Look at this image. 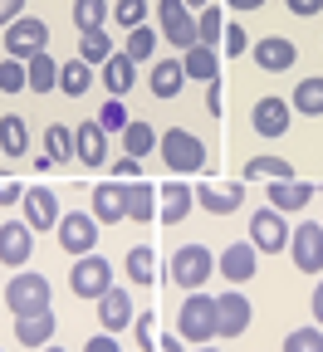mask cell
<instances>
[{
  "label": "cell",
  "mask_w": 323,
  "mask_h": 352,
  "mask_svg": "<svg viewBox=\"0 0 323 352\" xmlns=\"http://www.w3.org/2000/svg\"><path fill=\"white\" fill-rule=\"evenodd\" d=\"M176 338L181 342H196V347L216 342V294L196 289V294L181 298V308H176Z\"/></svg>",
  "instance_id": "cell-1"
},
{
  "label": "cell",
  "mask_w": 323,
  "mask_h": 352,
  "mask_svg": "<svg viewBox=\"0 0 323 352\" xmlns=\"http://www.w3.org/2000/svg\"><path fill=\"white\" fill-rule=\"evenodd\" d=\"M157 147H162V162H167V171H176V176H196V171H206V142L196 138V132H187V127H167L162 138H157Z\"/></svg>",
  "instance_id": "cell-2"
},
{
  "label": "cell",
  "mask_w": 323,
  "mask_h": 352,
  "mask_svg": "<svg viewBox=\"0 0 323 352\" xmlns=\"http://www.w3.org/2000/svg\"><path fill=\"white\" fill-rule=\"evenodd\" d=\"M50 279L44 274H34V270H20L10 284H6V308L15 318H34V314H44V308H50Z\"/></svg>",
  "instance_id": "cell-3"
},
{
  "label": "cell",
  "mask_w": 323,
  "mask_h": 352,
  "mask_svg": "<svg viewBox=\"0 0 323 352\" xmlns=\"http://www.w3.org/2000/svg\"><path fill=\"white\" fill-rule=\"evenodd\" d=\"M171 284L176 289H187V294H196V289H206V279L216 274V254L206 250V245H181L176 254H171Z\"/></svg>",
  "instance_id": "cell-4"
},
{
  "label": "cell",
  "mask_w": 323,
  "mask_h": 352,
  "mask_svg": "<svg viewBox=\"0 0 323 352\" xmlns=\"http://www.w3.org/2000/svg\"><path fill=\"white\" fill-rule=\"evenodd\" d=\"M54 235H59L64 254L83 259V254H94V250H98V220H94V210H88V215H83V210H69V215H59Z\"/></svg>",
  "instance_id": "cell-5"
},
{
  "label": "cell",
  "mask_w": 323,
  "mask_h": 352,
  "mask_svg": "<svg viewBox=\"0 0 323 352\" xmlns=\"http://www.w3.org/2000/svg\"><path fill=\"white\" fill-rule=\"evenodd\" d=\"M69 289H74L79 298H94V303H98V298L113 289V264H108L103 254H83V259H74Z\"/></svg>",
  "instance_id": "cell-6"
},
{
  "label": "cell",
  "mask_w": 323,
  "mask_h": 352,
  "mask_svg": "<svg viewBox=\"0 0 323 352\" xmlns=\"http://www.w3.org/2000/svg\"><path fill=\"white\" fill-rule=\"evenodd\" d=\"M250 245H255L260 254H280V250H289V215L274 210V206L255 210V215H250Z\"/></svg>",
  "instance_id": "cell-7"
},
{
  "label": "cell",
  "mask_w": 323,
  "mask_h": 352,
  "mask_svg": "<svg viewBox=\"0 0 323 352\" xmlns=\"http://www.w3.org/2000/svg\"><path fill=\"white\" fill-rule=\"evenodd\" d=\"M157 20H162V39L171 44V50H181V54L201 39L196 34V15L181 6V0H157Z\"/></svg>",
  "instance_id": "cell-8"
},
{
  "label": "cell",
  "mask_w": 323,
  "mask_h": 352,
  "mask_svg": "<svg viewBox=\"0 0 323 352\" xmlns=\"http://www.w3.org/2000/svg\"><path fill=\"white\" fill-rule=\"evenodd\" d=\"M289 254L299 274H323V226L318 220H304V226L289 230Z\"/></svg>",
  "instance_id": "cell-9"
},
{
  "label": "cell",
  "mask_w": 323,
  "mask_h": 352,
  "mask_svg": "<svg viewBox=\"0 0 323 352\" xmlns=\"http://www.w3.org/2000/svg\"><path fill=\"white\" fill-rule=\"evenodd\" d=\"M39 50H50V25L34 20V15H20V20L6 30V54H10V59H34Z\"/></svg>",
  "instance_id": "cell-10"
},
{
  "label": "cell",
  "mask_w": 323,
  "mask_h": 352,
  "mask_svg": "<svg viewBox=\"0 0 323 352\" xmlns=\"http://www.w3.org/2000/svg\"><path fill=\"white\" fill-rule=\"evenodd\" d=\"M59 196L50 191V186H25V201H20V220L39 235V230H54L59 226Z\"/></svg>",
  "instance_id": "cell-11"
},
{
  "label": "cell",
  "mask_w": 323,
  "mask_h": 352,
  "mask_svg": "<svg viewBox=\"0 0 323 352\" xmlns=\"http://www.w3.org/2000/svg\"><path fill=\"white\" fill-rule=\"evenodd\" d=\"M255 318V308L240 289H230V294H216V338H240Z\"/></svg>",
  "instance_id": "cell-12"
},
{
  "label": "cell",
  "mask_w": 323,
  "mask_h": 352,
  "mask_svg": "<svg viewBox=\"0 0 323 352\" xmlns=\"http://www.w3.org/2000/svg\"><path fill=\"white\" fill-rule=\"evenodd\" d=\"M289 122H294L289 98H280V94L255 98V108H250V127L260 132V138H284V132H289Z\"/></svg>",
  "instance_id": "cell-13"
},
{
  "label": "cell",
  "mask_w": 323,
  "mask_h": 352,
  "mask_svg": "<svg viewBox=\"0 0 323 352\" xmlns=\"http://www.w3.org/2000/svg\"><path fill=\"white\" fill-rule=\"evenodd\" d=\"M216 270H220V279H225L230 289H245V284L255 279V270H260V250H255L250 240H245V245L236 240V245L216 259Z\"/></svg>",
  "instance_id": "cell-14"
},
{
  "label": "cell",
  "mask_w": 323,
  "mask_h": 352,
  "mask_svg": "<svg viewBox=\"0 0 323 352\" xmlns=\"http://www.w3.org/2000/svg\"><path fill=\"white\" fill-rule=\"evenodd\" d=\"M34 254V230L25 220H6L0 226V264H10V270H25Z\"/></svg>",
  "instance_id": "cell-15"
},
{
  "label": "cell",
  "mask_w": 323,
  "mask_h": 352,
  "mask_svg": "<svg viewBox=\"0 0 323 352\" xmlns=\"http://www.w3.org/2000/svg\"><path fill=\"white\" fill-rule=\"evenodd\" d=\"M245 201V182H201L196 186V206L211 215H236Z\"/></svg>",
  "instance_id": "cell-16"
},
{
  "label": "cell",
  "mask_w": 323,
  "mask_h": 352,
  "mask_svg": "<svg viewBox=\"0 0 323 352\" xmlns=\"http://www.w3.org/2000/svg\"><path fill=\"white\" fill-rule=\"evenodd\" d=\"M88 210H94L98 226H123V220H127V186L123 182H98Z\"/></svg>",
  "instance_id": "cell-17"
},
{
  "label": "cell",
  "mask_w": 323,
  "mask_h": 352,
  "mask_svg": "<svg viewBox=\"0 0 323 352\" xmlns=\"http://www.w3.org/2000/svg\"><path fill=\"white\" fill-rule=\"evenodd\" d=\"M250 54H255V64H260L264 74H284V69H294V59H299L294 39H284V34H264V39H255Z\"/></svg>",
  "instance_id": "cell-18"
},
{
  "label": "cell",
  "mask_w": 323,
  "mask_h": 352,
  "mask_svg": "<svg viewBox=\"0 0 323 352\" xmlns=\"http://www.w3.org/2000/svg\"><path fill=\"white\" fill-rule=\"evenodd\" d=\"M191 206H196V191L187 182H167L157 191V220H162V226H181V220L191 215Z\"/></svg>",
  "instance_id": "cell-19"
},
{
  "label": "cell",
  "mask_w": 323,
  "mask_h": 352,
  "mask_svg": "<svg viewBox=\"0 0 323 352\" xmlns=\"http://www.w3.org/2000/svg\"><path fill=\"white\" fill-rule=\"evenodd\" d=\"M74 157L83 166H103L108 162V132L98 127V118L83 122V127H74Z\"/></svg>",
  "instance_id": "cell-20"
},
{
  "label": "cell",
  "mask_w": 323,
  "mask_h": 352,
  "mask_svg": "<svg viewBox=\"0 0 323 352\" xmlns=\"http://www.w3.org/2000/svg\"><path fill=\"white\" fill-rule=\"evenodd\" d=\"M132 318H137V308H132V294H123V289H108V294L98 298V323H103V333H123V328H132Z\"/></svg>",
  "instance_id": "cell-21"
},
{
  "label": "cell",
  "mask_w": 323,
  "mask_h": 352,
  "mask_svg": "<svg viewBox=\"0 0 323 352\" xmlns=\"http://www.w3.org/2000/svg\"><path fill=\"white\" fill-rule=\"evenodd\" d=\"M59 333V318H54V308H44V314H34V318H15V342L20 347H50V338Z\"/></svg>",
  "instance_id": "cell-22"
},
{
  "label": "cell",
  "mask_w": 323,
  "mask_h": 352,
  "mask_svg": "<svg viewBox=\"0 0 323 352\" xmlns=\"http://www.w3.org/2000/svg\"><path fill=\"white\" fill-rule=\"evenodd\" d=\"M269 201L264 206H274V210H284V215H294V210H304L309 201H313V182H269V191H264Z\"/></svg>",
  "instance_id": "cell-23"
},
{
  "label": "cell",
  "mask_w": 323,
  "mask_h": 352,
  "mask_svg": "<svg viewBox=\"0 0 323 352\" xmlns=\"http://www.w3.org/2000/svg\"><path fill=\"white\" fill-rule=\"evenodd\" d=\"M181 69H187V83H211V78H220V59H216L211 44H201V39L181 54Z\"/></svg>",
  "instance_id": "cell-24"
},
{
  "label": "cell",
  "mask_w": 323,
  "mask_h": 352,
  "mask_svg": "<svg viewBox=\"0 0 323 352\" xmlns=\"http://www.w3.org/2000/svg\"><path fill=\"white\" fill-rule=\"evenodd\" d=\"M25 88L30 94H50V88H59V59H50V50H39L34 59H25Z\"/></svg>",
  "instance_id": "cell-25"
},
{
  "label": "cell",
  "mask_w": 323,
  "mask_h": 352,
  "mask_svg": "<svg viewBox=\"0 0 323 352\" xmlns=\"http://www.w3.org/2000/svg\"><path fill=\"white\" fill-rule=\"evenodd\" d=\"M147 88L157 98H176L181 88H187V69H181V59H157L152 74H147Z\"/></svg>",
  "instance_id": "cell-26"
},
{
  "label": "cell",
  "mask_w": 323,
  "mask_h": 352,
  "mask_svg": "<svg viewBox=\"0 0 323 352\" xmlns=\"http://www.w3.org/2000/svg\"><path fill=\"white\" fill-rule=\"evenodd\" d=\"M123 186H127V220L152 226L157 220V186L152 182H123Z\"/></svg>",
  "instance_id": "cell-27"
},
{
  "label": "cell",
  "mask_w": 323,
  "mask_h": 352,
  "mask_svg": "<svg viewBox=\"0 0 323 352\" xmlns=\"http://www.w3.org/2000/svg\"><path fill=\"white\" fill-rule=\"evenodd\" d=\"M132 83H137V64H132L127 54L113 50V59L103 64V88H108L113 98H127V94H132Z\"/></svg>",
  "instance_id": "cell-28"
},
{
  "label": "cell",
  "mask_w": 323,
  "mask_h": 352,
  "mask_svg": "<svg viewBox=\"0 0 323 352\" xmlns=\"http://www.w3.org/2000/svg\"><path fill=\"white\" fill-rule=\"evenodd\" d=\"M30 152V122L20 113L0 118V157H25Z\"/></svg>",
  "instance_id": "cell-29"
},
{
  "label": "cell",
  "mask_w": 323,
  "mask_h": 352,
  "mask_svg": "<svg viewBox=\"0 0 323 352\" xmlns=\"http://www.w3.org/2000/svg\"><path fill=\"white\" fill-rule=\"evenodd\" d=\"M88 88H94V69H88L79 54L64 59V64H59V94H64V98H83Z\"/></svg>",
  "instance_id": "cell-30"
},
{
  "label": "cell",
  "mask_w": 323,
  "mask_h": 352,
  "mask_svg": "<svg viewBox=\"0 0 323 352\" xmlns=\"http://www.w3.org/2000/svg\"><path fill=\"white\" fill-rule=\"evenodd\" d=\"M147 152H157V127L143 122V118H132V122L123 127V157H137V162H143Z\"/></svg>",
  "instance_id": "cell-31"
},
{
  "label": "cell",
  "mask_w": 323,
  "mask_h": 352,
  "mask_svg": "<svg viewBox=\"0 0 323 352\" xmlns=\"http://www.w3.org/2000/svg\"><path fill=\"white\" fill-rule=\"evenodd\" d=\"M127 284H137V289L157 284V250L152 245H132L127 250Z\"/></svg>",
  "instance_id": "cell-32"
},
{
  "label": "cell",
  "mask_w": 323,
  "mask_h": 352,
  "mask_svg": "<svg viewBox=\"0 0 323 352\" xmlns=\"http://www.w3.org/2000/svg\"><path fill=\"white\" fill-rule=\"evenodd\" d=\"M289 108L304 113V118H323V78H299V88L289 94Z\"/></svg>",
  "instance_id": "cell-33"
},
{
  "label": "cell",
  "mask_w": 323,
  "mask_h": 352,
  "mask_svg": "<svg viewBox=\"0 0 323 352\" xmlns=\"http://www.w3.org/2000/svg\"><path fill=\"white\" fill-rule=\"evenodd\" d=\"M240 176H255V182H264V186H269V182H289L294 166H289L284 157H269V152H264V157H250V162L240 166Z\"/></svg>",
  "instance_id": "cell-34"
},
{
  "label": "cell",
  "mask_w": 323,
  "mask_h": 352,
  "mask_svg": "<svg viewBox=\"0 0 323 352\" xmlns=\"http://www.w3.org/2000/svg\"><path fill=\"white\" fill-rule=\"evenodd\" d=\"M79 59L94 69V64H108L113 59V39H108V30H83L79 34Z\"/></svg>",
  "instance_id": "cell-35"
},
{
  "label": "cell",
  "mask_w": 323,
  "mask_h": 352,
  "mask_svg": "<svg viewBox=\"0 0 323 352\" xmlns=\"http://www.w3.org/2000/svg\"><path fill=\"white\" fill-rule=\"evenodd\" d=\"M44 157H50L54 166H59V162H69V157H74V127L50 122V132H44Z\"/></svg>",
  "instance_id": "cell-36"
},
{
  "label": "cell",
  "mask_w": 323,
  "mask_h": 352,
  "mask_svg": "<svg viewBox=\"0 0 323 352\" xmlns=\"http://www.w3.org/2000/svg\"><path fill=\"white\" fill-rule=\"evenodd\" d=\"M123 54H127L132 64H143V59H152V54H157V30H147V25H137V30H127V44H123Z\"/></svg>",
  "instance_id": "cell-37"
},
{
  "label": "cell",
  "mask_w": 323,
  "mask_h": 352,
  "mask_svg": "<svg viewBox=\"0 0 323 352\" xmlns=\"http://www.w3.org/2000/svg\"><path fill=\"white\" fill-rule=\"evenodd\" d=\"M108 15H113L108 0H74V25H79V34H83V30H103Z\"/></svg>",
  "instance_id": "cell-38"
},
{
  "label": "cell",
  "mask_w": 323,
  "mask_h": 352,
  "mask_svg": "<svg viewBox=\"0 0 323 352\" xmlns=\"http://www.w3.org/2000/svg\"><path fill=\"white\" fill-rule=\"evenodd\" d=\"M196 34H201V44H211V50H216V39L225 34V10H220V6H206L201 20H196Z\"/></svg>",
  "instance_id": "cell-39"
},
{
  "label": "cell",
  "mask_w": 323,
  "mask_h": 352,
  "mask_svg": "<svg viewBox=\"0 0 323 352\" xmlns=\"http://www.w3.org/2000/svg\"><path fill=\"white\" fill-rule=\"evenodd\" d=\"M132 118H127V108H123V98H108L103 108H98V127L108 132V138H113V132H118V138H123V127H127Z\"/></svg>",
  "instance_id": "cell-40"
},
{
  "label": "cell",
  "mask_w": 323,
  "mask_h": 352,
  "mask_svg": "<svg viewBox=\"0 0 323 352\" xmlns=\"http://www.w3.org/2000/svg\"><path fill=\"white\" fill-rule=\"evenodd\" d=\"M284 352H323V328H294V333H284Z\"/></svg>",
  "instance_id": "cell-41"
},
{
  "label": "cell",
  "mask_w": 323,
  "mask_h": 352,
  "mask_svg": "<svg viewBox=\"0 0 323 352\" xmlns=\"http://www.w3.org/2000/svg\"><path fill=\"white\" fill-rule=\"evenodd\" d=\"M113 20H118L123 30L147 25V0H118V6H113Z\"/></svg>",
  "instance_id": "cell-42"
},
{
  "label": "cell",
  "mask_w": 323,
  "mask_h": 352,
  "mask_svg": "<svg viewBox=\"0 0 323 352\" xmlns=\"http://www.w3.org/2000/svg\"><path fill=\"white\" fill-rule=\"evenodd\" d=\"M25 88V59H0V94H20Z\"/></svg>",
  "instance_id": "cell-43"
},
{
  "label": "cell",
  "mask_w": 323,
  "mask_h": 352,
  "mask_svg": "<svg viewBox=\"0 0 323 352\" xmlns=\"http://www.w3.org/2000/svg\"><path fill=\"white\" fill-rule=\"evenodd\" d=\"M132 333H137V352H157V318L152 314H137Z\"/></svg>",
  "instance_id": "cell-44"
},
{
  "label": "cell",
  "mask_w": 323,
  "mask_h": 352,
  "mask_svg": "<svg viewBox=\"0 0 323 352\" xmlns=\"http://www.w3.org/2000/svg\"><path fill=\"white\" fill-rule=\"evenodd\" d=\"M220 44H225V54H245V50H250V34H245V25L225 20V34H220Z\"/></svg>",
  "instance_id": "cell-45"
},
{
  "label": "cell",
  "mask_w": 323,
  "mask_h": 352,
  "mask_svg": "<svg viewBox=\"0 0 323 352\" xmlns=\"http://www.w3.org/2000/svg\"><path fill=\"white\" fill-rule=\"evenodd\" d=\"M113 176H118V182H143V162H137V157H118Z\"/></svg>",
  "instance_id": "cell-46"
},
{
  "label": "cell",
  "mask_w": 323,
  "mask_h": 352,
  "mask_svg": "<svg viewBox=\"0 0 323 352\" xmlns=\"http://www.w3.org/2000/svg\"><path fill=\"white\" fill-rule=\"evenodd\" d=\"M289 6V15H299V20H318L323 15V0H284Z\"/></svg>",
  "instance_id": "cell-47"
},
{
  "label": "cell",
  "mask_w": 323,
  "mask_h": 352,
  "mask_svg": "<svg viewBox=\"0 0 323 352\" xmlns=\"http://www.w3.org/2000/svg\"><path fill=\"white\" fill-rule=\"evenodd\" d=\"M25 15V0H0V30H10Z\"/></svg>",
  "instance_id": "cell-48"
},
{
  "label": "cell",
  "mask_w": 323,
  "mask_h": 352,
  "mask_svg": "<svg viewBox=\"0 0 323 352\" xmlns=\"http://www.w3.org/2000/svg\"><path fill=\"white\" fill-rule=\"evenodd\" d=\"M83 352H123V347H118V338H113V333H94V338L83 342Z\"/></svg>",
  "instance_id": "cell-49"
},
{
  "label": "cell",
  "mask_w": 323,
  "mask_h": 352,
  "mask_svg": "<svg viewBox=\"0 0 323 352\" xmlns=\"http://www.w3.org/2000/svg\"><path fill=\"white\" fill-rule=\"evenodd\" d=\"M20 201H25V186L6 176V182H0V206H20Z\"/></svg>",
  "instance_id": "cell-50"
},
{
  "label": "cell",
  "mask_w": 323,
  "mask_h": 352,
  "mask_svg": "<svg viewBox=\"0 0 323 352\" xmlns=\"http://www.w3.org/2000/svg\"><path fill=\"white\" fill-rule=\"evenodd\" d=\"M206 113H211V118H220V113H225V103H220V78H211V83H206Z\"/></svg>",
  "instance_id": "cell-51"
},
{
  "label": "cell",
  "mask_w": 323,
  "mask_h": 352,
  "mask_svg": "<svg viewBox=\"0 0 323 352\" xmlns=\"http://www.w3.org/2000/svg\"><path fill=\"white\" fill-rule=\"evenodd\" d=\"M157 352H187V347H181V338H176V333H162V342H157Z\"/></svg>",
  "instance_id": "cell-52"
},
{
  "label": "cell",
  "mask_w": 323,
  "mask_h": 352,
  "mask_svg": "<svg viewBox=\"0 0 323 352\" xmlns=\"http://www.w3.org/2000/svg\"><path fill=\"white\" fill-rule=\"evenodd\" d=\"M313 318H318V328H323V279H318V289H313Z\"/></svg>",
  "instance_id": "cell-53"
},
{
  "label": "cell",
  "mask_w": 323,
  "mask_h": 352,
  "mask_svg": "<svg viewBox=\"0 0 323 352\" xmlns=\"http://www.w3.org/2000/svg\"><path fill=\"white\" fill-rule=\"evenodd\" d=\"M225 6H230V10H260L264 0H225Z\"/></svg>",
  "instance_id": "cell-54"
},
{
  "label": "cell",
  "mask_w": 323,
  "mask_h": 352,
  "mask_svg": "<svg viewBox=\"0 0 323 352\" xmlns=\"http://www.w3.org/2000/svg\"><path fill=\"white\" fill-rule=\"evenodd\" d=\"M181 6H187V10L196 15V10H206V6H211V0H181Z\"/></svg>",
  "instance_id": "cell-55"
},
{
  "label": "cell",
  "mask_w": 323,
  "mask_h": 352,
  "mask_svg": "<svg viewBox=\"0 0 323 352\" xmlns=\"http://www.w3.org/2000/svg\"><path fill=\"white\" fill-rule=\"evenodd\" d=\"M196 352H220V347H211V342H206V347H196Z\"/></svg>",
  "instance_id": "cell-56"
},
{
  "label": "cell",
  "mask_w": 323,
  "mask_h": 352,
  "mask_svg": "<svg viewBox=\"0 0 323 352\" xmlns=\"http://www.w3.org/2000/svg\"><path fill=\"white\" fill-rule=\"evenodd\" d=\"M39 352H64V347H39Z\"/></svg>",
  "instance_id": "cell-57"
},
{
  "label": "cell",
  "mask_w": 323,
  "mask_h": 352,
  "mask_svg": "<svg viewBox=\"0 0 323 352\" xmlns=\"http://www.w3.org/2000/svg\"><path fill=\"white\" fill-rule=\"evenodd\" d=\"M318 226H323V220H318Z\"/></svg>",
  "instance_id": "cell-58"
},
{
  "label": "cell",
  "mask_w": 323,
  "mask_h": 352,
  "mask_svg": "<svg viewBox=\"0 0 323 352\" xmlns=\"http://www.w3.org/2000/svg\"><path fill=\"white\" fill-rule=\"evenodd\" d=\"M0 352H6V347H0Z\"/></svg>",
  "instance_id": "cell-59"
}]
</instances>
